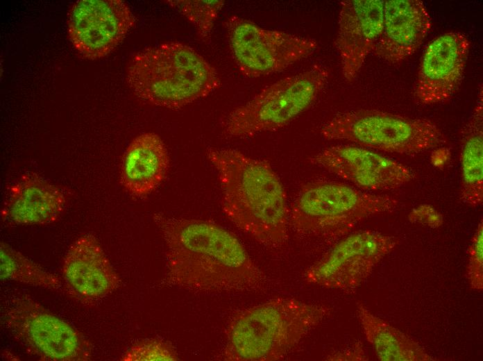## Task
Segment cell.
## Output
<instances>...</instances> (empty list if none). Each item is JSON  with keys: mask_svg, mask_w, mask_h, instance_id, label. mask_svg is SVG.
<instances>
[{"mask_svg": "<svg viewBox=\"0 0 483 361\" xmlns=\"http://www.w3.org/2000/svg\"><path fill=\"white\" fill-rule=\"evenodd\" d=\"M136 24L122 0H78L67 18L68 37L83 58L96 60L110 53Z\"/></svg>", "mask_w": 483, "mask_h": 361, "instance_id": "obj_11", "label": "cell"}, {"mask_svg": "<svg viewBox=\"0 0 483 361\" xmlns=\"http://www.w3.org/2000/svg\"><path fill=\"white\" fill-rule=\"evenodd\" d=\"M166 251L165 280L199 293L263 289L265 274L231 232L208 221L155 213Z\"/></svg>", "mask_w": 483, "mask_h": 361, "instance_id": "obj_1", "label": "cell"}, {"mask_svg": "<svg viewBox=\"0 0 483 361\" xmlns=\"http://www.w3.org/2000/svg\"><path fill=\"white\" fill-rule=\"evenodd\" d=\"M164 2L194 25L199 40L203 42L209 41L214 23L224 5L222 0H167Z\"/></svg>", "mask_w": 483, "mask_h": 361, "instance_id": "obj_22", "label": "cell"}, {"mask_svg": "<svg viewBox=\"0 0 483 361\" xmlns=\"http://www.w3.org/2000/svg\"><path fill=\"white\" fill-rule=\"evenodd\" d=\"M327 360H368L362 343L357 342L350 347L328 355Z\"/></svg>", "mask_w": 483, "mask_h": 361, "instance_id": "obj_26", "label": "cell"}, {"mask_svg": "<svg viewBox=\"0 0 483 361\" xmlns=\"http://www.w3.org/2000/svg\"><path fill=\"white\" fill-rule=\"evenodd\" d=\"M357 315L366 340L383 361H430L435 358L414 339L357 303Z\"/></svg>", "mask_w": 483, "mask_h": 361, "instance_id": "obj_20", "label": "cell"}, {"mask_svg": "<svg viewBox=\"0 0 483 361\" xmlns=\"http://www.w3.org/2000/svg\"><path fill=\"white\" fill-rule=\"evenodd\" d=\"M125 77L139 99L169 109L205 97L221 84L216 69L198 51L175 41L135 53L127 64Z\"/></svg>", "mask_w": 483, "mask_h": 361, "instance_id": "obj_4", "label": "cell"}, {"mask_svg": "<svg viewBox=\"0 0 483 361\" xmlns=\"http://www.w3.org/2000/svg\"><path fill=\"white\" fill-rule=\"evenodd\" d=\"M412 224H421L432 228L442 226V215L430 204H422L414 208L408 215Z\"/></svg>", "mask_w": 483, "mask_h": 361, "instance_id": "obj_25", "label": "cell"}, {"mask_svg": "<svg viewBox=\"0 0 483 361\" xmlns=\"http://www.w3.org/2000/svg\"><path fill=\"white\" fill-rule=\"evenodd\" d=\"M206 156L217 174L227 218L264 246L284 245L289 237V209L271 163L230 148H209Z\"/></svg>", "mask_w": 483, "mask_h": 361, "instance_id": "obj_2", "label": "cell"}, {"mask_svg": "<svg viewBox=\"0 0 483 361\" xmlns=\"http://www.w3.org/2000/svg\"><path fill=\"white\" fill-rule=\"evenodd\" d=\"M62 273L69 289L87 301L101 299L120 283L101 246L92 235H83L71 244L64 258Z\"/></svg>", "mask_w": 483, "mask_h": 361, "instance_id": "obj_17", "label": "cell"}, {"mask_svg": "<svg viewBox=\"0 0 483 361\" xmlns=\"http://www.w3.org/2000/svg\"><path fill=\"white\" fill-rule=\"evenodd\" d=\"M123 361H175L178 357L168 343L158 339L139 341L130 346L122 355Z\"/></svg>", "mask_w": 483, "mask_h": 361, "instance_id": "obj_23", "label": "cell"}, {"mask_svg": "<svg viewBox=\"0 0 483 361\" xmlns=\"http://www.w3.org/2000/svg\"><path fill=\"white\" fill-rule=\"evenodd\" d=\"M483 96L480 86L473 110L459 133L461 181L459 199L477 208L483 202Z\"/></svg>", "mask_w": 483, "mask_h": 361, "instance_id": "obj_19", "label": "cell"}, {"mask_svg": "<svg viewBox=\"0 0 483 361\" xmlns=\"http://www.w3.org/2000/svg\"><path fill=\"white\" fill-rule=\"evenodd\" d=\"M223 26L234 60L248 78L282 72L318 48L314 39L266 29L237 15L229 17Z\"/></svg>", "mask_w": 483, "mask_h": 361, "instance_id": "obj_9", "label": "cell"}, {"mask_svg": "<svg viewBox=\"0 0 483 361\" xmlns=\"http://www.w3.org/2000/svg\"><path fill=\"white\" fill-rule=\"evenodd\" d=\"M332 308L293 298H275L237 312L226 330L219 359L272 361L284 357Z\"/></svg>", "mask_w": 483, "mask_h": 361, "instance_id": "obj_3", "label": "cell"}, {"mask_svg": "<svg viewBox=\"0 0 483 361\" xmlns=\"http://www.w3.org/2000/svg\"><path fill=\"white\" fill-rule=\"evenodd\" d=\"M398 205L390 195L336 181H312L296 194L289 208V226L299 235L332 241L347 235L368 217L393 212Z\"/></svg>", "mask_w": 483, "mask_h": 361, "instance_id": "obj_5", "label": "cell"}, {"mask_svg": "<svg viewBox=\"0 0 483 361\" xmlns=\"http://www.w3.org/2000/svg\"><path fill=\"white\" fill-rule=\"evenodd\" d=\"M0 265L2 280H12L50 289H58L62 287L59 278L3 242L0 244Z\"/></svg>", "mask_w": 483, "mask_h": 361, "instance_id": "obj_21", "label": "cell"}, {"mask_svg": "<svg viewBox=\"0 0 483 361\" xmlns=\"http://www.w3.org/2000/svg\"><path fill=\"white\" fill-rule=\"evenodd\" d=\"M466 278L472 289H483V221L480 219L468 248Z\"/></svg>", "mask_w": 483, "mask_h": 361, "instance_id": "obj_24", "label": "cell"}, {"mask_svg": "<svg viewBox=\"0 0 483 361\" xmlns=\"http://www.w3.org/2000/svg\"><path fill=\"white\" fill-rule=\"evenodd\" d=\"M382 0H345L340 2L338 31L334 42L341 72L352 81L372 52L382 29Z\"/></svg>", "mask_w": 483, "mask_h": 361, "instance_id": "obj_14", "label": "cell"}, {"mask_svg": "<svg viewBox=\"0 0 483 361\" xmlns=\"http://www.w3.org/2000/svg\"><path fill=\"white\" fill-rule=\"evenodd\" d=\"M170 166L167 147L156 133L136 136L125 150L120 167V183L134 196H146L162 183Z\"/></svg>", "mask_w": 483, "mask_h": 361, "instance_id": "obj_18", "label": "cell"}, {"mask_svg": "<svg viewBox=\"0 0 483 361\" xmlns=\"http://www.w3.org/2000/svg\"><path fill=\"white\" fill-rule=\"evenodd\" d=\"M328 76L326 67L315 64L264 87L228 115L223 123L225 133L246 137L284 127L312 106Z\"/></svg>", "mask_w": 483, "mask_h": 361, "instance_id": "obj_7", "label": "cell"}, {"mask_svg": "<svg viewBox=\"0 0 483 361\" xmlns=\"http://www.w3.org/2000/svg\"><path fill=\"white\" fill-rule=\"evenodd\" d=\"M431 26L423 1L385 0L382 33L372 53L387 62H400L417 50Z\"/></svg>", "mask_w": 483, "mask_h": 361, "instance_id": "obj_16", "label": "cell"}, {"mask_svg": "<svg viewBox=\"0 0 483 361\" xmlns=\"http://www.w3.org/2000/svg\"><path fill=\"white\" fill-rule=\"evenodd\" d=\"M328 140H346L358 146L399 154H414L448 143L433 121L378 110H355L338 114L321 128Z\"/></svg>", "mask_w": 483, "mask_h": 361, "instance_id": "obj_6", "label": "cell"}, {"mask_svg": "<svg viewBox=\"0 0 483 361\" xmlns=\"http://www.w3.org/2000/svg\"><path fill=\"white\" fill-rule=\"evenodd\" d=\"M309 160L369 192L396 190L414 178L412 170L404 164L358 145L331 146Z\"/></svg>", "mask_w": 483, "mask_h": 361, "instance_id": "obj_12", "label": "cell"}, {"mask_svg": "<svg viewBox=\"0 0 483 361\" xmlns=\"http://www.w3.org/2000/svg\"><path fill=\"white\" fill-rule=\"evenodd\" d=\"M432 164L438 168L443 167L449 161L450 158V151L444 147H437L434 151L432 152L431 156Z\"/></svg>", "mask_w": 483, "mask_h": 361, "instance_id": "obj_27", "label": "cell"}, {"mask_svg": "<svg viewBox=\"0 0 483 361\" xmlns=\"http://www.w3.org/2000/svg\"><path fill=\"white\" fill-rule=\"evenodd\" d=\"M67 194L58 185L35 172H26L6 188L2 219L19 225H46L62 215Z\"/></svg>", "mask_w": 483, "mask_h": 361, "instance_id": "obj_15", "label": "cell"}, {"mask_svg": "<svg viewBox=\"0 0 483 361\" xmlns=\"http://www.w3.org/2000/svg\"><path fill=\"white\" fill-rule=\"evenodd\" d=\"M471 42L460 31H449L426 47L417 75L415 96L423 104L444 103L458 90L464 76Z\"/></svg>", "mask_w": 483, "mask_h": 361, "instance_id": "obj_13", "label": "cell"}, {"mask_svg": "<svg viewBox=\"0 0 483 361\" xmlns=\"http://www.w3.org/2000/svg\"><path fill=\"white\" fill-rule=\"evenodd\" d=\"M3 324L31 355L47 361H87L92 357L90 341L66 321L30 295L13 290L3 297Z\"/></svg>", "mask_w": 483, "mask_h": 361, "instance_id": "obj_8", "label": "cell"}, {"mask_svg": "<svg viewBox=\"0 0 483 361\" xmlns=\"http://www.w3.org/2000/svg\"><path fill=\"white\" fill-rule=\"evenodd\" d=\"M400 243L393 235L363 230L334 244L303 274L311 284L353 291L371 275L375 267Z\"/></svg>", "mask_w": 483, "mask_h": 361, "instance_id": "obj_10", "label": "cell"}]
</instances>
